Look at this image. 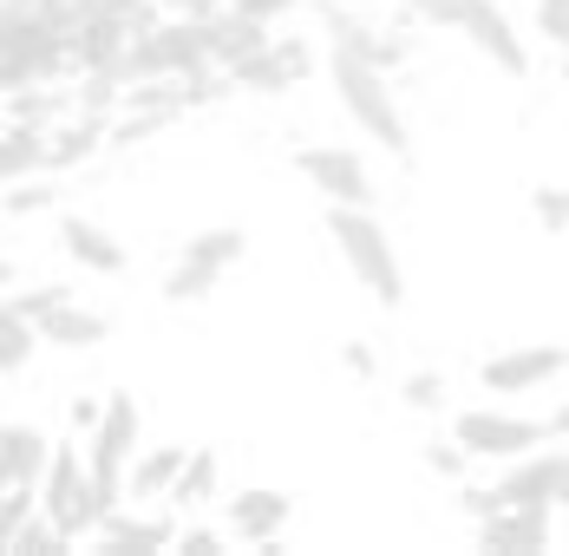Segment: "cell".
I'll return each instance as SVG.
<instances>
[{"label": "cell", "mask_w": 569, "mask_h": 556, "mask_svg": "<svg viewBox=\"0 0 569 556\" xmlns=\"http://www.w3.org/2000/svg\"><path fill=\"white\" fill-rule=\"evenodd\" d=\"M328 242L347 262V276L360 281V295H373L380 308L406 301V269H399V249L387 222L373 217V203H328Z\"/></svg>", "instance_id": "cell-1"}, {"label": "cell", "mask_w": 569, "mask_h": 556, "mask_svg": "<svg viewBox=\"0 0 569 556\" xmlns=\"http://www.w3.org/2000/svg\"><path fill=\"white\" fill-rule=\"evenodd\" d=\"M328 79H335L341 111L360 125V138H373L387 158H406L412 151V131H406V111L393 99L387 66H367V59H353V53H328Z\"/></svg>", "instance_id": "cell-2"}, {"label": "cell", "mask_w": 569, "mask_h": 556, "mask_svg": "<svg viewBox=\"0 0 569 556\" xmlns=\"http://www.w3.org/2000/svg\"><path fill=\"white\" fill-rule=\"evenodd\" d=\"M406 7H412V20H426L439 33H458L465 47H478L498 72H511V79L530 72V47L517 40V20L498 0H406Z\"/></svg>", "instance_id": "cell-3"}, {"label": "cell", "mask_w": 569, "mask_h": 556, "mask_svg": "<svg viewBox=\"0 0 569 556\" xmlns=\"http://www.w3.org/2000/svg\"><path fill=\"white\" fill-rule=\"evenodd\" d=\"M210 66V33H203V20H190V13H177V20H151L138 40H131V53L118 59V72L138 86V79H190V72H203Z\"/></svg>", "instance_id": "cell-4"}, {"label": "cell", "mask_w": 569, "mask_h": 556, "mask_svg": "<svg viewBox=\"0 0 569 556\" xmlns=\"http://www.w3.org/2000/svg\"><path fill=\"white\" fill-rule=\"evenodd\" d=\"M249 256V236L236 229V222H217V229H197L183 249H177L171 276H164V301L171 308H190V301H203V295H217V281L236 269Z\"/></svg>", "instance_id": "cell-5"}, {"label": "cell", "mask_w": 569, "mask_h": 556, "mask_svg": "<svg viewBox=\"0 0 569 556\" xmlns=\"http://www.w3.org/2000/svg\"><path fill=\"white\" fill-rule=\"evenodd\" d=\"M452 439L471 451V458H523L537 445L557 439V419H523V413H498V406H471L452 419Z\"/></svg>", "instance_id": "cell-6"}, {"label": "cell", "mask_w": 569, "mask_h": 556, "mask_svg": "<svg viewBox=\"0 0 569 556\" xmlns=\"http://www.w3.org/2000/svg\"><path fill=\"white\" fill-rule=\"evenodd\" d=\"M563 374H569V347L537 340V347H505V354H491V360L478 367V387L491 393V399H523V393L557 387Z\"/></svg>", "instance_id": "cell-7"}, {"label": "cell", "mask_w": 569, "mask_h": 556, "mask_svg": "<svg viewBox=\"0 0 569 556\" xmlns=\"http://www.w3.org/2000/svg\"><path fill=\"white\" fill-rule=\"evenodd\" d=\"M498 504H543V510H563L569 504V445L563 451H523V458H505L498 485H491Z\"/></svg>", "instance_id": "cell-8"}, {"label": "cell", "mask_w": 569, "mask_h": 556, "mask_svg": "<svg viewBox=\"0 0 569 556\" xmlns=\"http://www.w3.org/2000/svg\"><path fill=\"white\" fill-rule=\"evenodd\" d=\"M138 439H144V413H138V399H131V393H112V399L99 406L92 433H86V465H92L99 478H124L131 458H138Z\"/></svg>", "instance_id": "cell-9"}, {"label": "cell", "mask_w": 569, "mask_h": 556, "mask_svg": "<svg viewBox=\"0 0 569 556\" xmlns=\"http://www.w3.org/2000/svg\"><path fill=\"white\" fill-rule=\"evenodd\" d=\"M295 170L328 197V203H373V170L353 145H301Z\"/></svg>", "instance_id": "cell-10"}, {"label": "cell", "mask_w": 569, "mask_h": 556, "mask_svg": "<svg viewBox=\"0 0 569 556\" xmlns=\"http://www.w3.org/2000/svg\"><path fill=\"white\" fill-rule=\"evenodd\" d=\"M308 66H315L308 40H295V33H269V47H256L242 66H229V79H236L242 92H288V86L308 79Z\"/></svg>", "instance_id": "cell-11"}, {"label": "cell", "mask_w": 569, "mask_h": 556, "mask_svg": "<svg viewBox=\"0 0 569 556\" xmlns=\"http://www.w3.org/2000/svg\"><path fill=\"white\" fill-rule=\"evenodd\" d=\"M321 33H328V53H353V59H367V66H387V72L406 59V33L367 27V20H360L347 0H328V13H321Z\"/></svg>", "instance_id": "cell-12"}, {"label": "cell", "mask_w": 569, "mask_h": 556, "mask_svg": "<svg viewBox=\"0 0 569 556\" xmlns=\"http://www.w3.org/2000/svg\"><path fill=\"white\" fill-rule=\"evenodd\" d=\"M223 510H229V530H236L242 544L276 550V544H282V530H288V517H295V498L276 492V485H242Z\"/></svg>", "instance_id": "cell-13"}, {"label": "cell", "mask_w": 569, "mask_h": 556, "mask_svg": "<svg viewBox=\"0 0 569 556\" xmlns=\"http://www.w3.org/2000/svg\"><path fill=\"white\" fill-rule=\"evenodd\" d=\"M478 544L485 550H550L557 544V510H543V504H498L491 517H478Z\"/></svg>", "instance_id": "cell-14"}, {"label": "cell", "mask_w": 569, "mask_h": 556, "mask_svg": "<svg viewBox=\"0 0 569 556\" xmlns=\"http://www.w3.org/2000/svg\"><path fill=\"white\" fill-rule=\"evenodd\" d=\"M59 249H66L79 269H92V276H124V262H131L124 242L92 217H59Z\"/></svg>", "instance_id": "cell-15"}, {"label": "cell", "mask_w": 569, "mask_h": 556, "mask_svg": "<svg viewBox=\"0 0 569 556\" xmlns=\"http://www.w3.org/2000/svg\"><path fill=\"white\" fill-rule=\"evenodd\" d=\"M203 33H210V66H217V72L242 66L256 47H269V20H256V13H242V7H217V13L203 20Z\"/></svg>", "instance_id": "cell-16"}, {"label": "cell", "mask_w": 569, "mask_h": 556, "mask_svg": "<svg viewBox=\"0 0 569 556\" xmlns=\"http://www.w3.org/2000/svg\"><path fill=\"white\" fill-rule=\"evenodd\" d=\"M86 478H92V465H86V445H53V458H47V498H40V510L53 517L59 530L72 524V510H79V492H86ZM72 537V530H66Z\"/></svg>", "instance_id": "cell-17"}, {"label": "cell", "mask_w": 569, "mask_h": 556, "mask_svg": "<svg viewBox=\"0 0 569 556\" xmlns=\"http://www.w3.org/2000/svg\"><path fill=\"white\" fill-rule=\"evenodd\" d=\"M47 458H53V445H47L40 426L7 419V426H0V492H13V485H40V478H47Z\"/></svg>", "instance_id": "cell-18"}, {"label": "cell", "mask_w": 569, "mask_h": 556, "mask_svg": "<svg viewBox=\"0 0 569 556\" xmlns=\"http://www.w3.org/2000/svg\"><path fill=\"white\" fill-rule=\"evenodd\" d=\"M40 334H47V347H72V354H86V347H106L112 321L92 315V308H79V301L66 295V301H53V308L40 315Z\"/></svg>", "instance_id": "cell-19"}, {"label": "cell", "mask_w": 569, "mask_h": 556, "mask_svg": "<svg viewBox=\"0 0 569 556\" xmlns=\"http://www.w3.org/2000/svg\"><path fill=\"white\" fill-rule=\"evenodd\" d=\"M47 125H27V118H13L7 131H0V183H20V177H47Z\"/></svg>", "instance_id": "cell-20"}, {"label": "cell", "mask_w": 569, "mask_h": 556, "mask_svg": "<svg viewBox=\"0 0 569 556\" xmlns=\"http://www.w3.org/2000/svg\"><path fill=\"white\" fill-rule=\"evenodd\" d=\"M183 458H190V445H158V451H138V458H131V471H124V492H131L138 504L171 498Z\"/></svg>", "instance_id": "cell-21"}, {"label": "cell", "mask_w": 569, "mask_h": 556, "mask_svg": "<svg viewBox=\"0 0 569 556\" xmlns=\"http://www.w3.org/2000/svg\"><path fill=\"white\" fill-rule=\"evenodd\" d=\"M92 537H99L106 550H177V530H171V524H158V517H131L124 504H118V510L99 524V530H92Z\"/></svg>", "instance_id": "cell-22"}, {"label": "cell", "mask_w": 569, "mask_h": 556, "mask_svg": "<svg viewBox=\"0 0 569 556\" xmlns=\"http://www.w3.org/2000/svg\"><path fill=\"white\" fill-rule=\"evenodd\" d=\"M40 340H47L40 321L7 295V301H0V374H27V367H33V354H40Z\"/></svg>", "instance_id": "cell-23"}, {"label": "cell", "mask_w": 569, "mask_h": 556, "mask_svg": "<svg viewBox=\"0 0 569 556\" xmlns=\"http://www.w3.org/2000/svg\"><path fill=\"white\" fill-rule=\"evenodd\" d=\"M92 151H99V118L86 111L79 125H66V131L47 138V170H72V165H86Z\"/></svg>", "instance_id": "cell-24"}, {"label": "cell", "mask_w": 569, "mask_h": 556, "mask_svg": "<svg viewBox=\"0 0 569 556\" xmlns=\"http://www.w3.org/2000/svg\"><path fill=\"white\" fill-rule=\"evenodd\" d=\"M210 498H217V451H190L183 471H177L171 504L177 510H197V504H210Z\"/></svg>", "instance_id": "cell-25"}, {"label": "cell", "mask_w": 569, "mask_h": 556, "mask_svg": "<svg viewBox=\"0 0 569 556\" xmlns=\"http://www.w3.org/2000/svg\"><path fill=\"white\" fill-rule=\"evenodd\" d=\"M399 399H406L412 413H439V406H446V374H432V367L406 374V380H399Z\"/></svg>", "instance_id": "cell-26"}, {"label": "cell", "mask_w": 569, "mask_h": 556, "mask_svg": "<svg viewBox=\"0 0 569 556\" xmlns=\"http://www.w3.org/2000/svg\"><path fill=\"white\" fill-rule=\"evenodd\" d=\"M33 13L72 40V27H79V20H92V13H99V0H33Z\"/></svg>", "instance_id": "cell-27"}, {"label": "cell", "mask_w": 569, "mask_h": 556, "mask_svg": "<svg viewBox=\"0 0 569 556\" xmlns=\"http://www.w3.org/2000/svg\"><path fill=\"white\" fill-rule=\"evenodd\" d=\"M530 210H537V222H543L550 236H569V190H557V183L530 190Z\"/></svg>", "instance_id": "cell-28"}, {"label": "cell", "mask_w": 569, "mask_h": 556, "mask_svg": "<svg viewBox=\"0 0 569 556\" xmlns=\"http://www.w3.org/2000/svg\"><path fill=\"white\" fill-rule=\"evenodd\" d=\"M419 451H426V465H432L439 478H465V465H471V451H465L458 439H426Z\"/></svg>", "instance_id": "cell-29"}, {"label": "cell", "mask_w": 569, "mask_h": 556, "mask_svg": "<svg viewBox=\"0 0 569 556\" xmlns=\"http://www.w3.org/2000/svg\"><path fill=\"white\" fill-rule=\"evenodd\" d=\"M229 537H236V530H210V524H190V530H177V550H190V556H217V550H229Z\"/></svg>", "instance_id": "cell-30"}, {"label": "cell", "mask_w": 569, "mask_h": 556, "mask_svg": "<svg viewBox=\"0 0 569 556\" xmlns=\"http://www.w3.org/2000/svg\"><path fill=\"white\" fill-rule=\"evenodd\" d=\"M537 33H543L550 47H563L569 40V0H537Z\"/></svg>", "instance_id": "cell-31"}, {"label": "cell", "mask_w": 569, "mask_h": 556, "mask_svg": "<svg viewBox=\"0 0 569 556\" xmlns=\"http://www.w3.org/2000/svg\"><path fill=\"white\" fill-rule=\"evenodd\" d=\"M47 197H53V190H40L33 177H20V190L7 197V217H33V210H47Z\"/></svg>", "instance_id": "cell-32"}, {"label": "cell", "mask_w": 569, "mask_h": 556, "mask_svg": "<svg viewBox=\"0 0 569 556\" xmlns=\"http://www.w3.org/2000/svg\"><path fill=\"white\" fill-rule=\"evenodd\" d=\"M66 295H72V288H59V281H47V288H20V295H13V301H20V308H27V315H33V321H40V315H47V308H53V301H66Z\"/></svg>", "instance_id": "cell-33"}, {"label": "cell", "mask_w": 569, "mask_h": 556, "mask_svg": "<svg viewBox=\"0 0 569 556\" xmlns=\"http://www.w3.org/2000/svg\"><path fill=\"white\" fill-rule=\"evenodd\" d=\"M229 7H242V13H256V20H269V27H276V20H288L301 0H229Z\"/></svg>", "instance_id": "cell-34"}, {"label": "cell", "mask_w": 569, "mask_h": 556, "mask_svg": "<svg viewBox=\"0 0 569 556\" xmlns=\"http://www.w3.org/2000/svg\"><path fill=\"white\" fill-rule=\"evenodd\" d=\"M341 367H347V374H360V380H373V374H380V360H373L360 340H353V347H341Z\"/></svg>", "instance_id": "cell-35"}, {"label": "cell", "mask_w": 569, "mask_h": 556, "mask_svg": "<svg viewBox=\"0 0 569 556\" xmlns=\"http://www.w3.org/2000/svg\"><path fill=\"white\" fill-rule=\"evenodd\" d=\"M164 7H171V13H190V20H210L223 0H164Z\"/></svg>", "instance_id": "cell-36"}, {"label": "cell", "mask_w": 569, "mask_h": 556, "mask_svg": "<svg viewBox=\"0 0 569 556\" xmlns=\"http://www.w3.org/2000/svg\"><path fill=\"white\" fill-rule=\"evenodd\" d=\"M92 419H99V399H79V406H72V426L92 433Z\"/></svg>", "instance_id": "cell-37"}, {"label": "cell", "mask_w": 569, "mask_h": 556, "mask_svg": "<svg viewBox=\"0 0 569 556\" xmlns=\"http://www.w3.org/2000/svg\"><path fill=\"white\" fill-rule=\"evenodd\" d=\"M563 72H569V40H563Z\"/></svg>", "instance_id": "cell-38"}, {"label": "cell", "mask_w": 569, "mask_h": 556, "mask_svg": "<svg viewBox=\"0 0 569 556\" xmlns=\"http://www.w3.org/2000/svg\"><path fill=\"white\" fill-rule=\"evenodd\" d=\"M347 7H367V0H347Z\"/></svg>", "instance_id": "cell-39"}]
</instances>
